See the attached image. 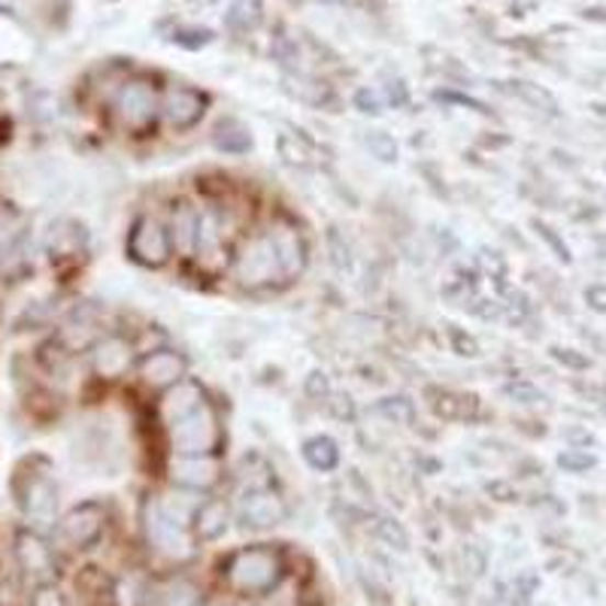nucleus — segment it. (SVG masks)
<instances>
[{"instance_id":"nucleus-1","label":"nucleus","mask_w":606,"mask_h":606,"mask_svg":"<svg viewBox=\"0 0 606 606\" xmlns=\"http://www.w3.org/2000/svg\"><path fill=\"white\" fill-rule=\"evenodd\" d=\"M158 416L170 437L173 454H215L225 440L218 409L194 379H182L179 385L167 389Z\"/></svg>"},{"instance_id":"nucleus-2","label":"nucleus","mask_w":606,"mask_h":606,"mask_svg":"<svg viewBox=\"0 0 606 606\" xmlns=\"http://www.w3.org/2000/svg\"><path fill=\"white\" fill-rule=\"evenodd\" d=\"M139 518H143V537L146 543L158 552V556L173 558V561H186V558L194 556V534H191V516L186 513H177L173 506L167 504L165 497H146L143 501V509H139Z\"/></svg>"},{"instance_id":"nucleus-3","label":"nucleus","mask_w":606,"mask_h":606,"mask_svg":"<svg viewBox=\"0 0 606 606\" xmlns=\"http://www.w3.org/2000/svg\"><path fill=\"white\" fill-rule=\"evenodd\" d=\"M222 576L231 592L261 597L285 580V561L273 546H246L227 558Z\"/></svg>"},{"instance_id":"nucleus-4","label":"nucleus","mask_w":606,"mask_h":606,"mask_svg":"<svg viewBox=\"0 0 606 606\" xmlns=\"http://www.w3.org/2000/svg\"><path fill=\"white\" fill-rule=\"evenodd\" d=\"M231 273H234L240 289L249 291L267 289L279 279H285L282 277V265H279L277 246L270 240V231H258V234L240 243V249L234 252V261H231Z\"/></svg>"},{"instance_id":"nucleus-5","label":"nucleus","mask_w":606,"mask_h":606,"mask_svg":"<svg viewBox=\"0 0 606 606\" xmlns=\"http://www.w3.org/2000/svg\"><path fill=\"white\" fill-rule=\"evenodd\" d=\"M103 530H106V509L98 501H86L55 521V549H70V552L91 549L103 537Z\"/></svg>"},{"instance_id":"nucleus-6","label":"nucleus","mask_w":606,"mask_h":606,"mask_svg":"<svg viewBox=\"0 0 606 606\" xmlns=\"http://www.w3.org/2000/svg\"><path fill=\"white\" fill-rule=\"evenodd\" d=\"M127 258L146 270H161L173 258L170 231L155 215H139L131 234H127Z\"/></svg>"},{"instance_id":"nucleus-7","label":"nucleus","mask_w":606,"mask_h":606,"mask_svg":"<svg viewBox=\"0 0 606 606\" xmlns=\"http://www.w3.org/2000/svg\"><path fill=\"white\" fill-rule=\"evenodd\" d=\"M15 564L25 573L27 580L40 585V582H55L58 576V549L34 528H25L15 534Z\"/></svg>"},{"instance_id":"nucleus-8","label":"nucleus","mask_w":606,"mask_h":606,"mask_svg":"<svg viewBox=\"0 0 606 606\" xmlns=\"http://www.w3.org/2000/svg\"><path fill=\"white\" fill-rule=\"evenodd\" d=\"M237 518H240L243 528L270 530L289 518V504H285V497L273 485H249L240 494Z\"/></svg>"},{"instance_id":"nucleus-9","label":"nucleus","mask_w":606,"mask_h":606,"mask_svg":"<svg viewBox=\"0 0 606 606\" xmlns=\"http://www.w3.org/2000/svg\"><path fill=\"white\" fill-rule=\"evenodd\" d=\"M158 94L149 82H127L125 89L119 91L115 98V115L125 131H131L134 137H146L158 119Z\"/></svg>"},{"instance_id":"nucleus-10","label":"nucleus","mask_w":606,"mask_h":606,"mask_svg":"<svg viewBox=\"0 0 606 606\" xmlns=\"http://www.w3.org/2000/svg\"><path fill=\"white\" fill-rule=\"evenodd\" d=\"M167 476L182 492L210 494L222 482V464L215 454H173Z\"/></svg>"},{"instance_id":"nucleus-11","label":"nucleus","mask_w":606,"mask_h":606,"mask_svg":"<svg viewBox=\"0 0 606 606\" xmlns=\"http://www.w3.org/2000/svg\"><path fill=\"white\" fill-rule=\"evenodd\" d=\"M137 377L152 392H167L189 379V361L177 349H149L137 361Z\"/></svg>"},{"instance_id":"nucleus-12","label":"nucleus","mask_w":606,"mask_h":606,"mask_svg":"<svg viewBox=\"0 0 606 606\" xmlns=\"http://www.w3.org/2000/svg\"><path fill=\"white\" fill-rule=\"evenodd\" d=\"M91 370L98 379H122L134 364V343L122 334H103L101 340L89 349Z\"/></svg>"},{"instance_id":"nucleus-13","label":"nucleus","mask_w":606,"mask_h":606,"mask_svg":"<svg viewBox=\"0 0 606 606\" xmlns=\"http://www.w3.org/2000/svg\"><path fill=\"white\" fill-rule=\"evenodd\" d=\"M19 506L34 525H52L58 513V485L52 476L43 473H27L25 489H19Z\"/></svg>"},{"instance_id":"nucleus-14","label":"nucleus","mask_w":606,"mask_h":606,"mask_svg":"<svg viewBox=\"0 0 606 606\" xmlns=\"http://www.w3.org/2000/svg\"><path fill=\"white\" fill-rule=\"evenodd\" d=\"M231 528V504L225 497H203L191 513V534L198 543H215Z\"/></svg>"},{"instance_id":"nucleus-15","label":"nucleus","mask_w":606,"mask_h":606,"mask_svg":"<svg viewBox=\"0 0 606 606\" xmlns=\"http://www.w3.org/2000/svg\"><path fill=\"white\" fill-rule=\"evenodd\" d=\"M201 218L203 213L189 201H177L170 210V240H173V252L182 258H194L198 255V240H201Z\"/></svg>"},{"instance_id":"nucleus-16","label":"nucleus","mask_w":606,"mask_h":606,"mask_svg":"<svg viewBox=\"0 0 606 606\" xmlns=\"http://www.w3.org/2000/svg\"><path fill=\"white\" fill-rule=\"evenodd\" d=\"M267 231H270V240L277 246L279 265H282V277H285V282L301 277L303 267H306V240H303L301 231L294 225H289V222H273Z\"/></svg>"},{"instance_id":"nucleus-17","label":"nucleus","mask_w":606,"mask_h":606,"mask_svg":"<svg viewBox=\"0 0 606 606\" xmlns=\"http://www.w3.org/2000/svg\"><path fill=\"white\" fill-rule=\"evenodd\" d=\"M206 113V98L194 89H170L161 103V115L173 131H191Z\"/></svg>"},{"instance_id":"nucleus-18","label":"nucleus","mask_w":606,"mask_h":606,"mask_svg":"<svg viewBox=\"0 0 606 606\" xmlns=\"http://www.w3.org/2000/svg\"><path fill=\"white\" fill-rule=\"evenodd\" d=\"M201 588L189 576H161L149 580V604L146 606H198Z\"/></svg>"},{"instance_id":"nucleus-19","label":"nucleus","mask_w":606,"mask_h":606,"mask_svg":"<svg viewBox=\"0 0 606 606\" xmlns=\"http://www.w3.org/2000/svg\"><path fill=\"white\" fill-rule=\"evenodd\" d=\"M89 246V231L86 225H79L74 218H61L55 222L46 237V249H49L52 261H61V258H76V255L86 252Z\"/></svg>"},{"instance_id":"nucleus-20","label":"nucleus","mask_w":606,"mask_h":606,"mask_svg":"<svg viewBox=\"0 0 606 606\" xmlns=\"http://www.w3.org/2000/svg\"><path fill=\"white\" fill-rule=\"evenodd\" d=\"M428 397L430 413L440 422H468V418H476V409H480V397H473V394L428 389Z\"/></svg>"},{"instance_id":"nucleus-21","label":"nucleus","mask_w":606,"mask_h":606,"mask_svg":"<svg viewBox=\"0 0 606 606\" xmlns=\"http://www.w3.org/2000/svg\"><path fill=\"white\" fill-rule=\"evenodd\" d=\"M301 454L316 473H330V470L340 468V446L328 434H316V437L303 440Z\"/></svg>"},{"instance_id":"nucleus-22","label":"nucleus","mask_w":606,"mask_h":606,"mask_svg":"<svg viewBox=\"0 0 606 606\" xmlns=\"http://www.w3.org/2000/svg\"><path fill=\"white\" fill-rule=\"evenodd\" d=\"M213 146L225 155H246V152H252V134L237 119H225L215 125Z\"/></svg>"},{"instance_id":"nucleus-23","label":"nucleus","mask_w":606,"mask_h":606,"mask_svg":"<svg viewBox=\"0 0 606 606\" xmlns=\"http://www.w3.org/2000/svg\"><path fill=\"white\" fill-rule=\"evenodd\" d=\"M367 530L385 549H392V552H409V534H406L404 525L394 516H373L367 521Z\"/></svg>"},{"instance_id":"nucleus-24","label":"nucleus","mask_w":606,"mask_h":606,"mask_svg":"<svg viewBox=\"0 0 606 606\" xmlns=\"http://www.w3.org/2000/svg\"><path fill=\"white\" fill-rule=\"evenodd\" d=\"M325 249H328V265L340 273V277H352L355 273V249L352 243L346 240L340 227L330 225L325 231Z\"/></svg>"},{"instance_id":"nucleus-25","label":"nucleus","mask_w":606,"mask_h":606,"mask_svg":"<svg viewBox=\"0 0 606 606\" xmlns=\"http://www.w3.org/2000/svg\"><path fill=\"white\" fill-rule=\"evenodd\" d=\"M379 418L392 422V425H413L416 422V404L406 397V394H389V397H379L377 404L370 406Z\"/></svg>"},{"instance_id":"nucleus-26","label":"nucleus","mask_w":606,"mask_h":606,"mask_svg":"<svg viewBox=\"0 0 606 606\" xmlns=\"http://www.w3.org/2000/svg\"><path fill=\"white\" fill-rule=\"evenodd\" d=\"M25 237V213L10 201H0V252L13 249Z\"/></svg>"},{"instance_id":"nucleus-27","label":"nucleus","mask_w":606,"mask_h":606,"mask_svg":"<svg viewBox=\"0 0 606 606\" xmlns=\"http://www.w3.org/2000/svg\"><path fill=\"white\" fill-rule=\"evenodd\" d=\"M277 152L279 158L294 170H310L313 167V152H310V143L301 134H279Z\"/></svg>"},{"instance_id":"nucleus-28","label":"nucleus","mask_w":606,"mask_h":606,"mask_svg":"<svg viewBox=\"0 0 606 606\" xmlns=\"http://www.w3.org/2000/svg\"><path fill=\"white\" fill-rule=\"evenodd\" d=\"M364 139V149L382 161V165H394L397 158H401V146H397V139L392 134H385V131H364L361 134Z\"/></svg>"},{"instance_id":"nucleus-29","label":"nucleus","mask_w":606,"mask_h":606,"mask_svg":"<svg viewBox=\"0 0 606 606\" xmlns=\"http://www.w3.org/2000/svg\"><path fill=\"white\" fill-rule=\"evenodd\" d=\"M525 103H530L534 110H540L546 115H558V101L540 86H534V82H516V89H513Z\"/></svg>"},{"instance_id":"nucleus-30","label":"nucleus","mask_w":606,"mask_h":606,"mask_svg":"<svg viewBox=\"0 0 606 606\" xmlns=\"http://www.w3.org/2000/svg\"><path fill=\"white\" fill-rule=\"evenodd\" d=\"M530 227L537 231V237H540V240H543L546 246L552 249V255H556L561 265H573V252H570V246L564 243V237L558 234L556 227L546 225V222H540V218H534V222H530Z\"/></svg>"},{"instance_id":"nucleus-31","label":"nucleus","mask_w":606,"mask_h":606,"mask_svg":"<svg viewBox=\"0 0 606 606\" xmlns=\"http://www.w3.org/2000/svg\"><path fill=\"white\" fill-rule=\"evenodd\" d=\"M504 394L513 401V404H521V406H537V404H546V394L534 385V382H528V379H509L504 385Z\"/></svg>"},{"instance_id":"nucleus-32","label":"nucleus","mask_w":606,"mask_h":606,"mask_svg":"<svg viewBox=\"0 0 606 606\" xmlns=\"http://www.w3.org/2000/svg\"><path fill=\"white\" fill-rule=\"evenodd\" d=\"M558 468L564 470V473H576V476H582V473L597 468V454H592L588 449H573V446H568L564 452L558 454Z\"/></svg>"},{"instance_id":"nucleus-33","label":"nucleus","mask_w":606,"mask_h":606,"mask_svg":"<svg viewBox=\"0 0 606 606\" xmlns=\"http://www.w3.org/2000/svg\"><path fill=\"white\" fill-rule=\"evenodd\" d=\"M461 570H464L468 580H480L482 573L489 570V556H485V549L476 543L461 546Z\"/></svg>"},{"instance_id":"nucleus-34","label":"nucleus","mask_w":606,"mask_h":606,"mask_svg":"<svg viewBox=\"0 0 606 606\" xmlns=\"http://www.w3.org/2000/svg\"><path fill=\"white\" fill-rule=\"evenodd\" d=\"M446 337H449V346H452L454 355H461V358H480V340L468 334L464 328H458V325H449L446 328Z\"/></svg>"},{"instance_id":"nucleus-35","label":"nucleus","mask_w":606,"mask_h":606,"mask_svg":"<svg viewBox=\"0 0 606 606\" xmlns=\"http://www.w3.org/2000/svg\"><path fill=\"white\" fill-rule=\"evenodd\" d=\"M549 355H552V361H558L561 367H568V370H573V373H585V370H592L594 364L588 355L580 352V349H570V346H552Z\"/></svg>"},{"instance_id":"nucleus-36","label":"nucleus","mask_w":606,"mask_h":606,"mask_svg":"<svg viewBox=\"0 0 606 606\" xmlns=\"http://www.w3.org/2000/svg\"><path fill=\"white\" fill-rule=\"evenodd\" d=\"M303 392H306L310 401L325 404L330 394H334V389H330V377L325 373V370H310V377H306V382H303Z\"/></svg>"},{"instance_id":"nucleus-37","label":"nucleus","mask_w":606,"mask_h":606,"mask_svg":"<svg viewBox=\"0 0 606 606\" xmlns=\"http://www.w3.org/2000/svg\"><path fill=\"white\" fill-rule=\"evenodd\" d=\"M27 606H67V597H64V592L55 582H40V585H34V592H31Z\"/></svg>"},{"instance_id":"nucleus-38","label":"nucleus","mask_w":606,"mask_h":606,"mask_svg":"<svg viewBox=\"0 0 606 606\" xmlns=\"http://www.w3.org/2000/svg\"><path fill=\"white\" fill-rule=\"evenodd\" d=\"M325 406H328V413L337 422H346V425H352L355 418H358V406H355V401L349 397V394H330L328 401H325Z\"/></svg>"},{"instance_id":"nucleus-39","label":"nucleus","mask_w":606,"mask_h":606,"mask_svg":"<svg viewBox=\"0 0 606 606\" xmlns=\"http://www.w3.org/2000/svg\"><path fill=\"white\" fill-rule=\"evenodd\" d=\"M485 494H489L492 501H497V504H516V501H518L516 485H513V482H506V480L485 482Z\"/></svg>"},{"instance_id":"nucleus-40","label":"nucleus","mask_w":606,"mask_h":606,"mask_svg":"<svg viewBox=\"0 0 606 606\" xmlns=\"http://www.w3.org/2000/svg\"><path fill=\"white\" fill-rule=\"evenodd\" d=\"M480 265L482 270L489 273V279H506V258L501 252H489V249H482L480 252Z\"/></svg>"},{"instance_id":"nucleus-41","label":"nucleus","mask_w":606,"mask_h":606,"mask_svg":"<svg viewBox=\"0 0 606 606\" xmlns=\"http://www.w3.org/2000/svg\"><path fill=\"white\" fill-rule=\"evenodd\" d=\"M582 298H585V303H588V310H592V313L606 316V282H592Z\"/></svg>"},{"instance_id":"nucleus-42","label":"nucleus","mask_w":606,"mask_h":606,"mask_svg":"<svg viewBox=\"0 0 606 606\" xmlns=\"http://www.w3.org/2000/svg\"><path fill=\"white\" fill-rule=\"evenodd\" d=\"M355 106H358V113H364V115L382 113V101H379L377 91H370V89H361L358 94H355Z\"/></svg>"},{"instance_id":"nucleus-43","label":"nucleus","mask_w":606,"mask_h":606,"mask_svg":"<svg viewBox=\"0 0 606 606\" xmlns=\"http://www.w3.org/2000/svg\"><path fill=\"white\" fill-rule=\"evenodd\" d=\"M564 440H568V446H573V449H592L594 446V434L592 430L580 428V425H573V428H564V434H561Z\"/></svg>"},{"instance_id":"nucleus-44","label":"nucleus","mask_w":606,"mask_h":606,"mask_svg":"<svg viewBox=\"0 0 606 606\" xmlns=\"http://www.w3.org/2000/svg\"><path fill=\"white\" fill-rule=\"evenodd\" d=\"M585 394H592L594 404L601 406V413L606 416V389H585Z\"/></svg>"}]
</instances>
